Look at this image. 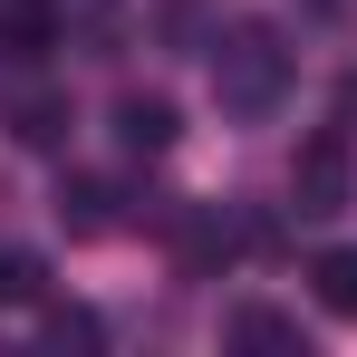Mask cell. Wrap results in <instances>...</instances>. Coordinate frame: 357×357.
Here are the masks:
<instances>
[{
	"mask_svg": "<svg viewBox=\"0 0 357 357\" xmlns=\"http://www.w3.org/2000/svg\"><path fill=\"white\" fill-rule=\"evenodd\" d=\"M97 309H49V348H97Z\"/></svg>",
	"mask_w": 357,
	"mask_h": 357,
	"instance_id": "obj_9",
	"label": "cell"
},
{
	"mask_svg": "<svg viewBox=\"0 0 357 357\" xmlns=\"http://www.w3.org/2000/svg\"><path fill=\"white\" fill-rule=\"evenodd\" d=\"M29 299H49V261L39 251H0V309H29Z\"/></svg>",
	"mask_w": 357,
	"mask_h": 357,
	"instance_id": "obj_8",
	"label": "cell"
},
{
	"mask_svg": "<svg viewBox=\"0 0 357 357\" xmlns=\"http://www.w3.org/2000/svg\"><path fill=\"white\" fill-rule=\"evenodd\" d=\"M0 49H10V59L59 49V10H49V0H0Z\"/></svg>",
	"mask_w": 357,
	"mask_h": 357,
	"instance_id": "obj_4",
	"label": "cell"
},
{
	"mask_svg": "<svg viewBox=\"0 0 357 357\" xmlns=\"http://www.w3.org/2000/svg\"><path fill=\"white\" fill-rule=\"evenodd\" d=\"M213 97H222L232 116H271V107L290 97V49H280V29L241 20L232 39L213 49Z\"/></svg>",
	"mask_w": 357,
	"mask_h": 357,
	"instance_id": "obj_1",
	"label": "cell"
},
{
	"mask_svg": "<svg viewBox=\"0 0 357 357\" xmlns=\"http://www.w3.org/2000/svg\"><path fill=\"white\" fill-rule=\"evenodd\" d=\"M348 183H357V165H348V135H338V126H319V135L299 145V165H290V203L309 213V222H328V213L348 203Z\"/></svg>",
	"mask_w": 357,
	"mask_h": 357,
	"instance_id": "obj_2",
	"label": "cell"
},
{
	"mask_svg": "<svg viewBox=\"0 0 357 357\" xmlns=\"http://www.w3.org/2000/svg\"><path fill=\"white\" fill-rule=\"evenodd\" d=\"M309 280H319V309L357 319V251H319V261H309Z\"/></svg>",
	"mask_w": 357,
	"mask_h": 357,
	"instance_id": "obj_7",
	"label": "cell"
},
{
	"mask_svg": "<svg viewBox=\"0 0 357 357\" xmlns=\"http://www.w3.org/2000/svg\"><path fill=\"white\" fill-rule=\"evenodd\" d=\"M59 126H68V116L49 107V97H39V107H20V135H29V145H59Z\"/></svg>",
	"mask_w": 357,
	"mask_h": 357,
	"instance_id": "obj_10",
	"label": "cell"
},
{
	"mask_svg": "<svg viewBox=\"0 0 357 357\" xmlns=\"http://www.w3.org/2000/svg\"><path fill=\"white\" fill-rule=\"evenodd\" d=\"M222 328H232V348H299V319L261 309V299H241V309L222 319Z\"/></svg>",
	"mask_w": 357,
	"mask_h": 357,
	"instance_id": "obj_6",
	"label": "cell"
},
{
	"mask_svg": "<svg viewBox=\"0 0 357 357\" xmlns=\"http://www.w3.org/2000/svg\"><path fill=\"white\" fill-rule=\"evenodd\" d=\"M116 145L126 155H165V145H174V107H165V97H126L116 107Z\"/></svg>",
	"mask_w": 357,
	"mask_h": 357,
	"instance_id": "obj_5",
	"label": "cell"
},
{
	"mask_svg": "<svg viewBox=\"0 0 357 357\" xmlns=\"http://www.w3.org/2000/svg\"><path fill=\"white\" fill-rule=\"evenodd\" d=\"M59 222H68L77 241L116 232V183H97V174H68V183H59Z\"/></svg>",
	"mask_w": 357,
	"mask_h": 357,
	"instance_id": "obj_3",
	"label": "cell"
}]
</instances>
